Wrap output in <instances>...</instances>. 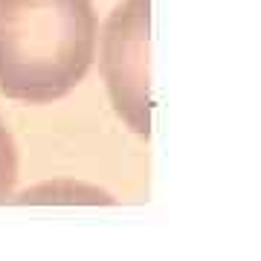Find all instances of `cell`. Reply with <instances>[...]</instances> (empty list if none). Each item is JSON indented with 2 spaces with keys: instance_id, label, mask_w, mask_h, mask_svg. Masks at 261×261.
Segmentation results:
<instances>
[{
  "instance_id": "obj_4",
  "label": "cell",
  "mask_w": 261,
  "mask_h": 261,
  "mask_svg": "<svg viewBox=\"0 0 261 261\" xmlns=\"http://www.w3.org/2000/svg\"><path fill=\"white\" fill-rule=\"evenodd\" d=\"M15 183H18V148L6 125L0 122V203L12 197Z\"/></svg>"
},
{
  "instance_id": "obj_3",
  "label": "cell",
  "mask_w": 261,
  "mask_h": 261,
  "mask_svg": "<svg viewBox=\"0 0 261 261\" xmlns=\"http://www.w3.org/2000/svg\"><path fill=\"white\" fill-rule=\"evenodd\" d=\"M15 203H113V197L99 186H87L75 180H49L20 192Z\"/></svg>"
},
{
  "instance_id": "obj_1",
  "label": "cell",
  "mask_w": 261,
  "mask_h": 261,
  "mask_svg": "<svg viewBox=\"0 0 261 261\" xmlns=\"http://www.w3.org/2000/svg\"><path fill=\"white\" fill-rule=\"evenodd\" d=\"M93 0H0V93L49 105L75 90L96 58Z\"/></svg>"
},
{
  "instance_id": "obj_2",
  "label": "cell",
  "mask_w": 261,
  "mask_h": 261,
  "mask_svg": "<svg viewBox=\"0 0 261 261\" xmlns=\"http://www.w3.org/2000/svg\"><path fill=\"white\" fill-rule=\"evenodd\" d=\"M102 79L113 111L137 137H151V0H122L102 29Z\"/></svg>"
}]
</instances>
